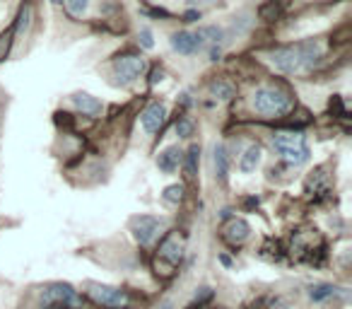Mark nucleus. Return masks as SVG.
<instances>
[{"instance_id":"30","label":"nucleus","mask_w":352,"mask_h":309,"mask_svg":"<svg viewBox=\"0 0 352 309\" xmlns=\"http://www.w3.org/2000/svg\"><path fill=\"white\" fill-rule=\"evenodd\" d=\"M275 309H287V307H275Z\"/></svg>"},{"instance_id":"23","label":"nucleus","mask_w":352,"mask_h":309,"mask_svg":"<svg viewBox=\"0 0 352 309\" xmlns=\"http://www.w3.org/2000/svg\"><path fill=\"white\" fill-rule=\"evenodd\" d=\"M12 36H15V30H8V32H3V34H0V61L6 58L8 51H10V46H12Z\"/></svg>"},{"instance_id":"29","label":"nucleus","mask_w":352,"mask_h":309,"mask_svg":"<svg viewBox=\"0 0 352 309\" xmlns=\"http://www.w3.org/2000/svg\"><path fill=\"white\" fill-rule=\"evenodd\" d=\"M54 3H63V0H54Z\"/></svg>"},{"instance_id":"19","label":"nucleus","mask_w":352,"mask_h":309,"mask_svg":"<svg viewBox=\"0 0 352 309\" xmlns=\"http://www.w3.org/2000/svg\"><path fill=\"white\" fill-rule=\"evenodd\" d=\"M89 8V0H65V10L73 17H82Z\"/></svg>"},{"instance_id":"24","label":"nucleus","mask_w":352,"mask_h":309,"mask_svg":"<svg viewBox=\"0 0 352 309\" xmlns=\"http://www.w3.org/2000/svg\"><path fill=\"white\" fill-rule=\"evenodd\" d=\"M176 133L182 138H191L193 136V121H188V118H179L176 121Z\"/></svg>"},{"instance_id":"20","label":"nucleus","mask_w":352,"mask_h":309,"mask_svg":"<svg viewBox=\"0 0 352 309\" xmlns=\"http://www.w3.org/2000/svg\"><path fill=\"white\" fill-rule=\"evenodd\" d=\"M210 92L215 94L217 99H232V97H234V87H232L230 83H222V80H220V83L210 85Z\"/></svg>"},{"instance_id":"6","label":"nucleus","mask_w":352,"mask_h":309,"mask_svg":"<svg viewBox=\"0 0 352 309\" xmlns=\"http://www.w3.org/2000/svg\"><path fill=\"white\" fill-rule=\"evenodd\" d=\"M113 73L116 78L121 80L123 85H131L145 73V58L140 56H133V54H123L118 58H113Z\"/></svg>"},{"instance_id":"14","label":"nucleus","mask_w":352,"mask_h":309,"mask_svg":"<svg viewBox=\"0 0 352 309\" xmlns=\"http://www.w3.org/2000/svg\"><path fill=\"white\" fill-rule=\"evenodd\" d=\"M331 191V182H328V177L323 174V169H316V172H311V177L307 179V193L309 196H326V193Z\"/></svg>"},{"instance_id":"22","label":"nucleus","mask_w":352,"mask_h":309,"mask_svg":"<svg viewBox=\"0 0 352 309\" xmlns=\"http://www.w3.org/2000/svg\"><path fill=\"white\" fill-rule=\"evenodd\" d=\"M184 198V187L182 184H174V187L164 189V201L166 203H179Z\"/></svg>"},{"instance_id":"12","label":"nucleus","mask_w":352,"mask_h":309,"mask_svg":"<svg viewBox=\"0 0 352 309\" xmlns=\"http://www.w3.org/2000/svg\"><path fill=\"white\" fill-rule=\"evenodd\" d=\"M182 162H184V152L179 145L166 147V150L160 152V158H157V167H160L164 174H174L176 169L182 167Z\"/></svg>"},{"instance_id":"17","label":"nucleus","mask_w":352,"mask_h":309,"mask_svg":"<svg viewBox=\"0 0 352 309\" xmlns=\"http://www.w3.org/2000/svg\"><path fill=\"white\" fill-rule=\"evenodd\" d=\"M338 295V288L331 283H316L309 288V299H314V302H323V299H331Z\"/></svg>"},{"instance_id":"27","label":"nucleus","mask_w":352,"mask_h":309,"mask_svg":"<svg viewBox=\"0 0 352 309\" xmlns=\"http://www.w3.org/2000/svg\"><path fill=\"white\" fill-rule=\"evenodd\" d=\"M198 17H201V12H196V10H191V12H186V22H196Z\"/></svg>"},{"instance_id":"5","label":"nucleus","mask_w":352,"mask_h":309,"mask_svg":"<svg viewBox=\"0 0 352 309\" xmlns=\"http://www.w3.org/2000/svg\"><path fill=\"white\" fill-rule=\"evenodd\" d=\"M87 297L109 309H123L128 304L126 290L113 288V285H102V283H87Z\"/></svg>"},{"instance_id":"4","label":"nucleus","mask_w":352,"mask_h":309,"mask_svg":"<svg viewBox=\"0 0 352 309\" xmlns=\"http://www.w3.org/2000/svg\"><path fill=\"white\" fill-rule=\"evenodd\" d=\"M41 302H44V307H49V304H63V307H70V309L82 307V297H80L78 290L68 283L46 285L44 292H41Z\"/></svg>"},{"instance_id":"21","label":"nucleus","mask_w":352,"mask_h":309,"mask_svg":"<svg viewBox=\"0 0 352 309\" xmlns=\"http://www.w3.org/2000/svg\"><path fill=\"white\" fill-rule=\"evenodd\" d=\"M280 12H283L280 0H270V3H265V6L261 8V17H263V20H275V17H280Z\"/></svg>"},{"instance_id":"16","label":"nucleus","mask_w":352,"mask_h":309,"mask_svg":"<svg viewBox=\"0 0 352 309\" xmlns=\"http://www.w3.org/2000/svg\"><path fill=\"white\" fill-rule=\"evenodd\" d=\"M261 158H263V150H261V145H249L244 155H241V160H239V169H241V172H246V174L254 172V169L261 164Z\"/></svg>"},{"instance_id":"28","label":"nucleus","mask_w":352,"mask_h":309,"mask_svg":"<svg viewBox=\"0 0 352 309\" xmlns=\"http://www.w3.org/2000/svg\"><path fill=\"white\" fill-rule=\"evenodd\" d=\"M46 309H70V307H63V304H49Z\"/></svg>"},{"instance_id":"2","label":"nucleus","mask_w":352,"mask_h":309,"mask_svg":"<svg viewBox=\"0 0 352 309\" xmlns=\"http://www.w3.org/2000/svg\"><path fill=\"white\" fill-rule=\"evenodd\" d=\"M273 147L278 150V155L292 167H302L311 158V150L307 145V138L302 131H280L273 138Z\"/></svg>"},{"instance_id":"9","label":"nucleus","mask_w":352,"mask_h":309,"mask_svg":"<svg viewBox=\"0 0 352 309\" xmlns=\"http://www.w3.org/2000/svg\"><path fill=\"white\" fill-rule=\"evenodd\" d=\"M171 49L176 54H184V56H191L196 54L198 49H203V39L198 36V32H176L171 36Z\"/></svg>"},{"instance_id":"26","label":"nucleus","mask_w":352,"mask_h":309,"mask_svg":"<svg viewBox=\"0 0 352 309\" xmlns=\"http://www.w3.org/2000/svg\"><path fill=\"white\" fill-rule=\"evenodd\" d=\"M162 78H164V70H162V68H155V70H152V75H150V85H157Z\"/></svg>"},{"instance_id":"15","label":"nucleus","mask_w":352,"mask_h":309,"mask_svg":"<svg viewBox=\"0 0 352 309\" xmlns=\"http://www.w3.org/2000/svg\"><path fill=\"white\" fill-rule=\"evenodd\" d=\"M212 162H215V177L220 179L222 184H227V179H230V155H227L225 145H215V158H212Z\"/></svg>"},{"instance_id":"7","label":"nucleus","mask_w":352,"mask_h":309,"mask_svg":"<svg viewBox=\"0 0 352 309\" xmlns=\"http://www.w3.org/2000/svg\"><path fill=\"white\" fill-rule=\"evenodd\" d=\"M162 225H164V222H162V217H157V215H138L131 220L133 237H135L142 246L152 244V242L160 237Z\"/></svg>"},{"instance_id":"8","label":"nucleus","mask_w":352,"mask_h":309,"mask_svg":"<svg viewBox=\"0 0 352 309\" xmlns=\"http://www.w3.org/2000/svg\"><path fill=\"white\" fill-rule=\"evenodd\" d=\"M157 259L166 261L169 268H176L184 259V242L179 239L176 235L164 237V242L160 244V251H157Z\"/></svg>"},{"instance_id":"25","label":"nucleus","mask_w":352,"mask_h":309,"mask_svg":"<svg viewBox=\"0 0 352 309\" xmlns=\"http://www.w3.org/2000/svg\"><path fill=\"white\" fill-rule=\"evenodd\" d=\"M138 41H140V46L142 49H152V46H155V39H152V32L147 30H140V34H138Z\"/></svg>"},{"instance_id":"11","label":"nucleus","mask_w":352,"mask_h":309,"mask_svg":"<svg viewBox=\"0 0 352 309\" xmlns=\"http://www.w3.org/2000/svg\"><path fill=\"white\" fill-rule=\"evenodd\" d=\"M251 235V227L246 220H239V217H234V220H230L225 225V230H222V237H225L227 242H230L232 246H239L244 244L246 239H249Z\"/></svg>"},{"instance_id":"3","label":"nucleus","mask_w":352,"mask_h":309,"mask_svg":"<svg viewBox=\"0 0 352 309\" xmlns=\"http://www.w3.org/2000/svg\"><path fill=\"white\" fill-rule=\"evenodd\" d=\"M292 97L285 89L273 87V85H263V87H258L254 92V109L258 114H263V116H285V114L292 111Z\"/></svg>"},{"instance_id":"13","label":"nucleus","mask_w":352,"mask_h":309,"mask_svg":"<svg viewBox=\"0 0 352 309\" xmlns=\"http://www.w3.org/2000/svg\"><path fill=\"white\" fill-rule=\"evenodd\" d=\"M73 104L80 109V111L85 114V116H99V114H102V109H104V104L99 102L97 97H92V94H87V92H78V94H73Z\"/></svg>"},{"instance_id":"10","label":"nucleus","mask_w":352,"mask_h":309,"mask_svg":"<svg viewBox=\"0 0 352 309\" xmlns=\"http://www.w3.org/2000/svg\"><path fill=\"white\" fill-rule=\"evenodd\" d=\"M140 121H142V128H145L147 133H160L162 126H164V121H166V109H164V104L152 102L150 107H147L145 111H142Z\"/></svg>"},{"instance_id":"18","label":"nucleus","mask_w":352,"mask_h":309,"mask_svg":"<svg viewBox=\"0 0 352 309\" xmlns=\"http://www.w3.org/2000/svg\"><path fill=\"white\" fill-rule=\"evenodd\" d=\"M198 162H201V147L193 145L191 150L186 152V158H184V162H182V164H184V172H186V177H188V179L196 177Z\"/></svg>"},{"instance_id":"1","label":"nucleus","mask_w":352,"mask_h":309,"mask_svg":"<svg viewBox=\"0 0 352 309\" xmlns=\"http://www.w3.org/2000/svg\"><path fill=\"white\" fill-rule=\"evenodd\" d=\"M321 58H323V49L316 39L297 41V44L283 46V49H275L273 54H270V61H273L275 68L287 75L307 73V70H311Z\"/></svg>"}]
</instances>
